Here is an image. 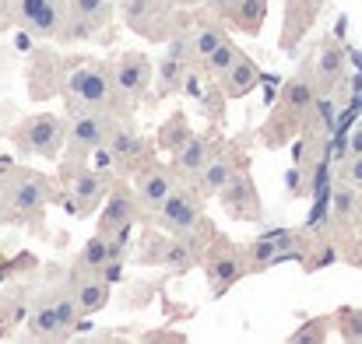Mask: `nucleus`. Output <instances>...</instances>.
Returning <instances> with one entry per match:
<instances>
[{"label": "nucleus", "mask_w": 362, "mask_h": 344, "mask_svg": "<svg viewBox=\"0 0 362 344\" xmlns=\"http://www.w3.org/2000/svg\"><path fill=\"white\" fill-rule=\"evenodd\" d=\"M113 71V92L120 99L123 109H137L141 99L148 95L151 81H155V67L144 53H123L117 64H110Z\"/></svg>", "instance_id": "obj_8"}, {"label": "nucleus", "mask_w": 362, "mask_h": 344, "mask_svg": "<svg viewBox=\"0 0 362 344\" xmlns=\"http://www.w3.org/2000/svg\"><path fill=\"white\" fill-rule=\"evenodd\" d=\"M310 78L317 81V88H320V92L334 88V85L345 78V49H341L338 42H324V49H320V57H317V64H313V74H310Z\"/></svg>", "instance_id": "obj_22"}, {"label": "nucleus", "mask_w": 362, "mask_h": 344, "mask_svg": "<svg viewBox=\"0 0 362 344\" xmlns=\"http://www.w3.org/2000/svg\"><path fill=\"white\" fill-rule=\"evenodd\" d=\"M28 338L32 341H67V331H64V324L57 316V306L49 299L32 309V316H28Z\"/></svg>", "instance_id": "obj_23"}, {"label": "nucleus", "mask_w": 362, "mask_h": 344, "mask_svg": "<svg viewBox=\"0 0 362 344\" xmlns=\"http://www.w3.org/2000/svg\"><path fill=\"white\" fill-rule=\"evenodd\" d=\"M169 7L173 0H120V14L127 21V28H134L144 39H169Z\"/></svg>", "instance_id": "obj_11"}, {"label": "nucleus", "mask_w": 362, "mask_h": 344, "mask_svg": "<svg viewBox=\"0 0 362 344\" xmlns=\"http://www.w3.org/2000/svg\"><path fill=\"white\" fill-rule=\"evenodd\" d=\"M218 85H222V92H226V99H243V95H250L257 85H260V67L250 60V57H236L233 64H229V71L222 74V78H215Z\"/></svg>", "instance_id": "obj_20"}, {"label": "nucleus", "mask_w": 362, "mask_h": 344, "mask_svg": "<svg viewBox=\"0 0 362 344\" xmlns=\"http://www.w3.org/2000/svg\"><path fill=\"white\" fill-rule=\"evenodd\" d=\"M110 11H113V0H67L60 39H88L110 21Z\"/></svg>", "instance_id": "obj_14"}, {"label": "nucleus", "mask_w": 362, "mask_h": 344, "mask_svg": "<svg viewBox=\"0 0 362 344\" xmlns=\"http://www.w3.org/2000/svg\"><path fill=\"white\" fill-rule=\"evenodd\" d=\"M204 0H173V7H201Z\"/></svg>", "instance_id": "obj_31"}, {"label": "nucleus", "mask_w": 362, "mask_h": 344, "mask_svg": "<svg viewBox=\"0 0 362 344\" xmlns=\"http://www.w3.org/2000/svg\"><path fill=\"white\" fill-rule=\"evenodd\" d=\"M226 18H229L233 28H240L246 35H257L264 28V18H267V0H233Z\"/></svg>", "instance_id": "obj_24"}, {"label": "nucleus", "mask_w": 362, "mask_h": 344, "mask_svg": "<svg viewBox=\"0 0 362 344\" xmlns=\"http://www.w3.org/2000/svg\"><path fill=\"white\" fill-rule=\"evenodd\" d=\"M204 222V194L197 190V183H176L173 194L155 208V225L165 235H180V232L197 229Z\"/></svg>", "instance_id": "obj_5"}, {"label": "nucleus", "mask_w": 362, "mask_h": 344, "mask_svg": "<svg viewBox=\"0 0 362 344\" xmlns=\"http://www.w3.org/2000/svg\"><path fill=\"white\" fill-rule=\"evenodd\" d=\"M317 242L310 239V232L303 229H271L264 235H257L250 246H246V267L250 271H267L274 263H285V260H306V253L313 249Z\"/></svg>", "instance_id": "obj_2"}, {"label": "nucleus", "mask_w": 362, "mask_h": 344, "mask_svg": "<svg viewBox=\"0 0 362 344\" xmlns=\"http://www.w3.org/2000/svg\"><path fill=\"white\" fill-rule=\"evenodd\" d=\"M215 197H218V204H222L226 211H233L236 218H260V197H257V190H253L250 172H243V169Z\"/></svg>", "instance_id": "obj_17"}, {"label": "nucleus", "mask_w": 362, "mask_h": 344, "mask_svg": "<svg viewBox=\"0 0 362 344\" xmlns=\"http://www.w3.org/2000/svg\"><path fill=\"white\" fill-rule=\"evenodd\" d=\"M78 274H81V271H78ZM71 295H74L81 316H95V313H103V309L110 306V281H106L103 274H81V278H74Z\"/></svg>", "instance_id": "obj_19"}, {"label": "nucleus", "mask_w": 362, "mask_h": 344, "mask_svg": "<svg viewBox=\"0 0 362 344\" xmlns=\"http://www.w3.org/2000/svg\"><path fill=\"white\" fill-rule=\"evenodd\" d=\"M236 57H240V49H236V42L229 39V42H222V46H218V49H215V53H211V57L201 64V71H204V74L215 81V78H222V74L229 71V64H233Z\"/></svg>", "instance_id": "obj_26"}, {"label": "nucleus", "mask_w": 362, "mask_h": 344, "mask_svg": "<svg viewBox=\"0 0 362 344\" xmlns=\"http://www.w3.org/2000/svg\"><path fill=\"white\" fill-rule=\"evenodd\" d=\"M201 263H204L208 288H211L215 299L226 295L236 281H243V278L250 274V267H246V249H240L229 235H211V242H208Z\"/></svg>", "instance_id": "obj_3"}, {"label": "nucleus", "mask_w": 362, "mask_h": 344, "mask_svg": "<svg viewBox=\"0 0 362 344\" xmlns=\"http://www.w3.org/2000/svg\"><path fill=\"white\" fill-rule=\"evenodd\" d=\"M141 204L134 197V190L127 183H110L106 197H103V208H99V235H110L120 225H130L137 218Z\"/></svg>", "instance_id": "obj_15"}, {"label": "nucleus", "mask_w": 362, "mask_h": 344, "mask_svg": "<svg viewBox=\"0 0 362 344\" xmlns=\"http://www.w3.org/2000/svg\"><path fill=\"white\" fill-rule=\"evenodd\" d=\"M123 116H127L123 109H78L74 119H71V126H67V151H71V158H85V155L99 151L110 141L113 126L120 123Z\"/></svg>", "instance_id": "obj_6"}, {"label": "nucleus", "mask_w": 362, "mask_h": 344, "mask_svg": "<svg viewBox=\"0 0 362 344\" xmlns=\"http://www.w3.org/2000/svg\"><path fill=\"white\" fill-rule=\"evenodd\" d=\"M14 144L25 155L57 158L60 148L67 144V123H64V116H57V113H35L14 130Z\"/></svg>", "instance_id": "obj_7"}, {"label": "nucleus", "mask_w": 362, "mask_h": 344, "mask_svg": "<svg viewBox=\"0 0 362 344\" xmlns=\"http://www.w3.org/2000/svg\"><path fill=\"white\" fill-rule=\"evenodd\" d=\"M331 327H334V324H331V316H320V320H310L303 331H296L288 341L292 344H299V341H327Z\"/></svg>", "instance_id": "obj_27"}, {"label": "nucleus", "mask_w": 362, "mask_h": 344, "mask_svg": "<svg viewBox=\"0 0 362 344\" xmlns=\"http://www.w3.org/2000/svg\"><path fill=\"white\" fill-rule=\"evenodd\" d=\"M349 155H362V130L356 126V134H352V141H349Z\"/></svg>", "instance_id": "obj_29"}, {"label": "nucleus", "mask_w": 362, "mask_h": 344, "mask_svg": "<svg viewBox=\"0 0 362 344\" xmlns=\"http://www.w3.org/2000/svg\"><path fill=\"white\" fill-rule=\"evenodd\" d=\"M204 4H208V7L215 11V14H226V11L233 7V0H204Z\"/></svg>", "instance_id": "obj_30"}, {"label": "nucleus", "mask_w": 362, "mask_h": 344, "mask_svg": "<svg viewBox=\"0 0 362 344\" xmlns=\"http://www.w3.org/2000/svg\"><path fill=\"white\" fill-rule=\"evenodd\" d=\"M222 42H229V35H226V28L222 25H215V21H204V25H197L190 35H187V46H190V64H194V71H201V64L222 46Z\"/></svg>", "instance_id": "obj_21"}, {"label": "nucleus", "mask_w": 362, "mask_h": 344, "mask_svg": "<svg viewBox=\"0 0 362 344\" xmlns=\"http://www.w3.org/2000/svg\"><path fill=\"white\" fill-rule=\"evenodd\" d=\"M240 169H243L240 155L218 144V151H215V155L208 158V165H204V169L194 176V183H197V190H201L204 197H215V194H218V190H222V186H226L236 172H240Z\"/></svg>", "instance_id": "obj_16"}, {"label": "nucleus", "mask_w": 362, "mask_h": 344, "mask_svg": "<svg viewBox=\"0 0 362 344\" xmlns=\"http://www.w3.org/2000/svg\"><path fill=\"white\" fill-rule=\"evenodd\" d=\"M218 148L208 141V137H201V134H187L180 144H176V151H173V158H176V172L183 176V179H194L204 165H208V158L215 155Z\"/></svg>", "instance_id": "obj_18"}, {"label": "nucleus", "mask_w": 362, "mask_h": 344, "mask_svg": "<svg viewBox=\"0 0 362 344\" xmlns=\"http://www.w3.org/2000/svg\"><path fill=\"white\" fill-rule=\"evenodd\" d=\"M110 267V249H106V239L103 235H92L81 249V260H78V271L81 274H103Z\"/></svg>", "instance_id": "obj_25"}, {"label": "nucleus", "mask_w": 362, "mask_h": 344, "mask_svg": "<svg viewBox=\"0 0 362 344\" xmlns=\"http://www.w3.org/2000/svg\"><path fill=\"white\" fill-rule=\"evenodd\" d=\"M359 130H362V119H359Z\"/></svg>", "instance_id": "obj_32"}, {"label": "nucleus", "mask_w": 362, "mask_h": 344, "mask_svg": "<svg viewBox=\"0 0 362 344\" xmlns=\"http://www.w3.org/2000/svg\"><path fill=\"white\" fill-rule=\"evenodd\" d=\"M187 74H194L187 35H169V49H165V57H162V60H158V67H155L158 95L183 92V85H187Z\"/></svg>", "instance_id": "obj_12"}, {"label": "nucleus", "mask_w": 362, "mask_h": 344, "mask_svg": "<svg viewBox=\"0 0 362 344\" xmlns=\"http://www.w3.org/2000/svg\"><path fill=\"white\" fill-rule=\"evenodd\" d=\"M53 201V179L32 169H18L4 186V218H32Z\"/></svg>", "instance_id": "obj_4"}, {"label": "nucleus", "mask_w": 362, "mask_h": 344, "mask_svg": "<svg viewBox=\"0 0 362 344\" xmlns=\"http://www.w3.org/2000/svg\"><path fill=\"white\" fill-rule=\"evenodd\" d=\"M14 18L35 39H60V28L67 18V0H18Z\"/></svg>", "instance_id": "obj_10"}, {"label": "nucleus", "mask_w": 362, "mask_h": 344, "mask_svg": "<svg viewBox=\"0 0 362 344\" xmlns=\"http://www.w3.org/2000/svg\"><path fill=\"white\" fill-rule=\"evenodd\" d=\"M180 179H183V176H180L176 169L151 162V165H144V169L134 176V197H137V204H141L148 215H155V208L173 194V186H176Z\"/></svg>", "instance_id": "obj_13"}, {"label": "nucleus", "mask_w": 362, "mask_h": 344, "mask_svg": "<svg viewBox=\"0 0 362 344\" xmlns=\"http://www.w3.org/2000/svg\"><path fill=\"white\" fill-rule=\"evenodd\" d=\"M338 179L349 183V186H356V190H362V155H349V158H345Z\"/></svg>", "instance_id": "obj_28"}, {"label": "nucleus", "mask_w": 362, "mask_h": 344, "mask_svg": "<svg viewBox=\"0 0 362 344\" xmlns=\"http://www.w3.org/2000/svg\"><path fill=\"white\" fill-rule=\"evenodd\" d=\"M64 99L71 113L78 109H123L113 92V71L103 60H78L64 74ZM130 113V109H123Z\"/></svg>", "instance_id": "obj_1"}, {"label": "nucleus", "mask_w": 362, "mask_h": 344, "mask_svg": "<svg viewBox=\"0 0 362 344\" xmlns=\"http://www.w3.org/2000/svg\"><path fill=\"white\" fill-rule=\"evenodd\" d=\"M110 183H113V179L106 176V169H78V172H71V176H67V190H64L67 211L78 215V218L99 211V204H103Z\"/></svg>", "instance_id": "obj_9"}]
</instances>
